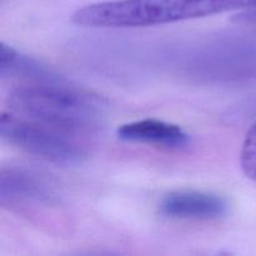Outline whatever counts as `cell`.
Returning a JSON list of instances; mask_svg holds the SVG:
<instances>
[{"mask_svg":"<svg viewBox=\"0 0 256 256\" xmlns=\"http://www.w3.org/2000/svg\"><path fill=\"white\" fill-rule=\"evenodd\" d=\"M59 82L16 85L8 94V105L15 114L65 134H84L99 130L105 118L104 102L96 95Z\"/></svg>","mask_w":256,"mask_h":256,"instance_id":"1","label":"cell"},{"mask_svg":"<svg viewBox=\"0 0 256 256\" xmlns=\"http://www.w3.org/2000/svg\"><path fill=\"white\" fill-rule=\"evenodd\" d=\"M254 6L256 0H112L80 8L72 22L92 28L154 26Z\"/></svg>","mask_w":256,"mask_h":256,"instance_id":"2","label":"cell"},{"mask_svg":"<svg viewBox=\"0 0 256 256\" xmlns=\"http://www.w3.org/2000/svg\"><path fill=\"white\" fill-rule=\"evenodd\" d=\"M0 135L18 149L52 164L70 166L86 158L84 148L69 134L12 112L0 116Z\"/></svg>","mask_w":256,"mask_h":256,"instance_id":"3","label":"cell"},{"mask_svg":"<svg viewBox=\"0 0 256 256\" xmlns=\"http://www.w3.org/2000/svg\"><path fill=\"white\" fill-rule=\"evenodd\" d=\"M62 200L52 180L26 166H2L0 170V205L26 216L55 212Z\"/></svg>","mask_w":256,"mask_h":256,"instance_id":"4","label":"cell"},{"mask_svg":"<svg viewBox=\"0 0 256 256\" xmlns=\"http://www.w3.org/2000/svg\"><path fill=\"white\" fill-rule=\"evenodd\" d=\"M159 210L170 219L214 220L226 214L228 202L212 192L176 190L162 198Z\"/></svg>","mask_w":256,"mask_h":256,"instance_id":"5","label":"cell"},{"mask_svg":"<svg viewBox=\"0 0 256 256\" xmlns=\"http://www.w3.org/2000/svg\"><path fill=\"white\" fill-rule=\"evenodd\" d=\"M116 136L122 142H142L162 148L186 146L190 136L182 128L158 119H142L126 122L116 129Z\"/></svg>","mask_w":256,"mask_h":256,"instance_id":"6","label":"cell"},{"mask_svg":"<svg viewBox=\"0 0 256 256\" xmlns=\"http://www.w3.org/2000/svg\"><path fill=\"white\" fill-rule=\"evenodd\" d=\"M0 76L2 79H19L26 80L28 82H60V78L54 72L48 69L34 60L32 58L22 55L14 48L6 45L5 42L0 44Z\"/></svg>","mask_w":256,"mask_h":256,"instance_id":"7","label":"cell"},{"mask_svg":"<svg viewBox=\"0 0 256 256\" xmlns=\"http://www.w3.org/2000/svg\"><path fill=\"white\" fill-rule=\"evenodd\" d=\"M240 164L245 175L256 182V122L250 128L242 142Z\"/></svg>","mask_w":256,"mask_h":256,"instance_id":"8","label":"cell"},{"mask_svg":"<svg viewBox=\"0 0 256 256\" xmlns=\"http://www.w3.org/2000/svg\"><path fill=\"white\" fill-rule=\"evenodd\" d=\"M232 20H234V22H238L256 24V6L249 8V9H245L242 12L235 15V16L232 18Z\"/></svg>","mask_w":256,"mask_h":256,"instance_id":"9","label":"cell"}]
</instances>
